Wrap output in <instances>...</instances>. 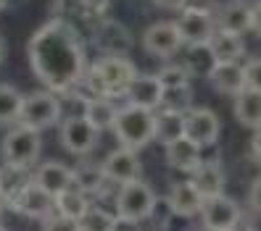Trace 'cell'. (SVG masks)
Segmentation results:
<instances>
[{
    "label": "cell",
    "instance_id": "1",
    "mask_svg": "<svg viewBox=\"0 0 261 231\" xmlns=\"http://www.w3.org/2000/svg\"><path fill=\"white\" fill-rule=\"evenodd\" d=\"M27 58L37 79L50 92L64 95L87 66L85 45L76 29L64 19H53L37 29L27 42Z\"/></svg>",
    "mask_w": 261,
    "mask_h": 231
},
{
    "label": "cell",
    "instance_id": "2",
    "mask_svg": "<svg viewBox=\"0 0 261 231\" xmlns=\"http://www.w3.org/2000/svg\"><path fill=\"white\" fill-rule=\"evenodd\" d=\"M111 129L116 134L119 145L140 150L148 142H153V111L127 103L124 108H116Z\"/></svg>",
    "mask_w": 261,
    "mask_h": 231
},
{
    "label": "cell",
    "instance_id": "3",
    "mask_svg": "<svg viewBox=\"0 0 261 231\" xmlns=\"http://www.w3.org/2000/svg\"><path fill=\"white\" fill-rule=\"evenodd\" d=\"M42 150L40 131L32 126L19 124L16 129H11L3 140V160L11 171H27L29 166H35Z\"/></svg>",
    "mask_w": 261,
    "mask_h": 231
},
{
    "label": "cell",
    "instance_id": "4",
    "mask_svg": "<svg viewBox=\"0 0 261 231\" xmlns=\"http://www.w3.org/2000/svg\"><path fill=\"white\" fill-rule=\"evenodd\" d=\"M3 203H8V208H13L21 215H29V218H45L48 213H53V194H48L40 184L32 179L19 181L16 187L3 189Z\"/></svg>",
    "mask_w": 261,
    "mask_h": 231
},
{
    "label": "cell",
    "instance_id": "5",
    "mask_svg": "<svg viewBox=\"0 0 261 231\" xmlns=\"http://www.w3.org/2000/svg\"><path fill=\"white\" fill-rule=\"evenodd\" d=\"M90 69H93V74L98 76V82H100V87L106 92V97L124 95L127 84L132 82V76L137 74L135 63H132L127 55H103Z\"/></svg>",
    "mask_w": 261,
    "mask_h": 231
},
{
    "label": "cell",
    "instance_id": "6",
    "mask_svg": "<svg viewBox=\"0 0 261 231\" xmlns=\"http://www.w3.org/2000/svg\"><path fill=\"white\" fill-rule=\"evenodd\" d=\"M61 118V100L56 97V92H35L21 100V111H19V124L32 126L37 131L53 126Z\"/></svg>",
    "mask_w": 261,
    "mask_h": 231
},
{
    "label": "cell",
    "instance_id": "7",
    "mask_svg": "<svg viewBox=\"0 0 261 231\" xmlns=\"http://www.w3.org/2000/svg\"><path fill=\"white\" fill-rule=\"evenodd\" d=\"M119 194H116V215L119 218H129V221H137L140 223L143 218H148L150 213V205L156 194L143 179H135V181H127V184H119Z\"/></svg>",
    "mask_w": 261,
    "mask_h": 231
},
{
    "label": "cell",
    "instance_id": "8",
    "mask_svg": "<svg viewBox=\"0 0 261 231\" xmlns=\"http://www.w3.org/2000/svg\"><path fill=\"white\" fill-rule=\"evenodd\" d=\"M222 121L211 108H185L182 111V134L201 147H211L219 140Z\"/></svg>",
    "mask_w": 261,
    "mask_h": 231
},
{
    "label": "cell",
    "instance_id": "9",
    "mask_svg": "<svg viewBox=\"0 0 261 231\" xmlns=\"http://www.w3.org/2000/svg\"><path fill=\"white\" fill-rule=\"evenodd\" d=\"M198 215H201V226L208 228V231H229V228H238L240 221H243L240 205L235 200L224 197V194L206 197Z\"/></svg>",
    "mask_w": 261,
    "mask_h": 231
},
{
    "label": "cell",
    "instance_id": "10",
    "mask_svg": "<svg viewBox=\"0 0 261 231\" xmlns=\"http://www.w3.org/2000/svg\"><path fill=\"white\" fill-rule=\"evenodd\" d=\"M177 32L182 37V45H203L217 29L214 13L208 8H198V6H185L179 8V19L174 21Z\"/></svg>",
    "mask_w": 261,
    "mask_h": 231
},
{
    "label": "cell",
    "instance_id": "11",
    "mask_svg": "<svg viewBox=\"0 0 261 231\" xmlns=\"http://www.w3.org/2000/svg\"><path fill=\"white\" fill-rule=\"evenodd\" d=\"M100 171H103L106 181L127 184V181H135L143 176V163L137 158V150L121 145L119 150H111L106 155V160L100 163Z\"/></svg>",
    "mask_w": 261,
    "mask_h": 231
},
{
    "label": "cell",
    "instance_id": "12",
    "mask_svg": "<svg viewBox=\"0 0 261 231\" xmlns=\"http://www.w3.org/2000/svg\"><path fill=\"white\" fill-rule=\"evenodd\" d=\"M98 129L85 116H69L61 124V145L74 155H87L98 145Z\"/></svg>",
    "mask_w": 261,
    "mask_h": 231
},
{
    "label": "cell",
    "instance_id": "13",
    "mask_svg": "<svg viewBox=\"0 0 261 231\" xmlns=\"http://www.w3.org/2000/svg\"><path fill=\"white\" fill-rule=\"evenodd\" d=\"M143 48L148 55L156 58H172L182 50V37L177 32L174 21H156L145 29L143 35Z\"/></svg>",
    "mask_w": 261,
    "mask_h": 231
},
{
    "label": "cell",
    "instance_id": "14",
    "mask_svg": "<svg viewBox=\"0 0 261 231\" xmlns=\"http://www.w3.org/2000/svg\"><path fill=\"white\" fill-rule=\"evenodd\" d=\"M214 21H217V29H222V32H232V35L256 32L258 29V11L248 3L235 0V3H227L214 16Z\"/></svg>",
    "mask_w": 261,
    "mask_h": 231
},
{
    "label": "cell",
    "instance_id": "15",
    "mask_svg": "<svg viewBox=\"0 0 261 231\" xmlns=\"http://www.w3.org/2000/svg\"><path fill=\"white\" fill-rule=\"evenodd\" d=\"M124 97L132 105L156 111V108L161 105V97H164V84L159 82L156 74H135L132 82L124 89Z\"/></svg>",
    "mask_w": 261,
    "mask_h": 231
},
{
    "label": "cell",
    "instance_id": "16",
    "mask_svg": "<svg viewBox=\"0 0 261 231\" xmlns=\"http://www.w3.org/2000/svg\"><path fill=\"white\" fill-rule=\"evenodd\" d=\"M190 174V184L195 187V192L201 194L203 200L206 197H214V194H224V184H227V176H224V166L219 160H203L198 163Z\"/></svg>",
    "mask_w": 261,
    "mask_h": 231
},
{
    "label": "cell",
    "instance_id": "17",
    "mask_svg": "<svg viewBox=\"0 0 261 231\" xmlns=\"http://www.w3.org/2000/svg\"><path fill=\"white\" fill-rule=\"evenodd\" d=\"M211 87L222 92V95H238L240 89H245V79H243V63L238 60H214L211 71L206 74Z\"/></svg>",
    "mask_w": 261,
    "mask_h": 231
},
{
    "label": "cell",
    "instance_id": "18",
    "mask_svg": "<svg viewBox=\"0 0 261 231\" xmlns=\"http://www.w3.org/2000/svg\"><path fill=\"white\" fill-rule=\"evenodd\" d=\"M164 155H166V163L172 168H177V171H193L203 158V147L195 145L193 140H188V137L182 134L177 140L164 145Z\"/></svg>",
    "mask_w": 261,
    "mask_h": 231
},
{
    "label": "cell",
    "instance_id": "19",
    "mask_svg": "<svg viewBox=\"0 0 261 231\" xmlns=\"http://www.w3.org/2000/svg\"><path fill=\"white\" fill-rule=\"evenodd\" d=\"M95 42L106 55H124L132 45V37L119 21H103L95 29Z\"/></svg>",
    "mask_w": 261,
    "mask_h": 231
},
{
    "label": "cell",
    "instance_id": "20",
    "mask_svg": "<svg viewBox=\"0 0 261 231\" xmlns=\"http://www.w3.org/2000/svg\"><path fill=\"white\" fill-rule=\"evenodd\" d=\"M235 118L245 129H258L261 126V92L253 87H245L235 95Z\"/></svg>",
    "mask_w": 261,
    "mask_h": 231
},
{
    "label": "cell",
    "instance_id": "21",
    "mask_svg": "<svg viewBox=\"0 0 261 231\" xmlns=\"http://www.w3.org/2000/svg\"><path fill=\"white\" fill-rule=\"evenodd\" d=\"M35 181H37L48 194L56 197L58 192H64L69 184H71V168L64 166L61 160H48V163H42V166L37 168Z\"/></svg>",
    "mask_w": 261,
    "mask_h": 231
},
{
    "label": "cell",
    "instance_id": "22",
    "mask_svg": "<svg viewBox=\"0 0 261 231\" xmlns=\"http://www.w3.org/2000/svg\"><path fill=\"white\" fill-rule=\"evenodd\" d=\"M208 50L214 55V60H240L245 55V42L243 35H232V32H222L214 29V35L208 37Z\"/></svg>",
    "mask_w": 261,
    "mask_h": 231
},
{
    "label": "cell",
    "instance_id": "23",
    "mask_svg": "<svg viewBox=\"0 0 261 231\" xmlns=\"http://www.w3.org/2000/svg\"><path fill=\"white\" fill-rule=\"evenodd\" d=\"M166 200H169V208H172V213L185 215V218H193V215H198V210H201V205H203V197L195 192V187H193L190 181L174 184Z\"/></svg>",
    "mask_w": 261,
    "mask_h": 231
},
{
    "label": "cell",
    "instance_id": "24",
    "mask_svg": "<svg viewBox=\"0 0 261 231\" xmlns=\"http://www.w3.org/2000/svg\"><path fill=\"white\" fill-rule=\"evenodd\" d=\"M182 137V111H172V108H156L153 111V140L166 145Z\"/></svg>",
    "mask_w": 261,
    "mask_h": 231
},
{
    "label": "cell",
    "instance_id": "25",
    "mask_svg": "<svg viewBox=\"0 0 261 231\" xmlns=\"http://www.w3.org/2000/svg\"><path fill=\"white\" fill-rule=\"evenodd\" d=\"M53 208L61 213V215H66V218H80V215L90 208V200L87 194L80 189V187H74V184H69V187L64 192H58L53 197Z\"/></svg>",
    "mask_w": 261,
    "mask_h": 231
},
{
    "label": "cell",
    "instance_id": "26",
    "mask_svg": "<svg viewBox=\"0 0 261 231\" xmlns=\"http://www.w3.org/2000/svg\"><path fill=\"white\" fill-rule=\"evenodd\" d=\"M71 184L80 187L87 197L90 194H98L106 184V176L100 171V166H93V163H80L76 168H71Z\"/></svg>",
    "mask_w": 261,
    "mask_h": 231
},
{
    "label": "cell",
    "instance_id": "27",
    "mask_svg": "<svg viewBox=\"0 0 261 231\" xmlns=\"http://www.w3.org/2000/svg\"><path fill=\"white\" fill-rule=\"evenodd\" d=\"M114 113H116V108H114L111 97H90V100H85V113H82V116H85L98 131L111 129Z\"/></svg>",
    "mask_w": 261,
    "mask_h": 231
},
{
    "label": "cell",
    "instance_id": "28",
    "mask_svg": "<svg viewBox=\"0 0 261 231\" xmlns=\"http://www.w3.org/2000/svg\"><path fill=\"white\" fill-rule=\"evenodd\" d=\"M114 213H106L95 205H90L80 218H76V231H114Z\"/></svg>",
    "mask_w": 261,
    "mask_h": 231
},
{
    "label": "cell",
    "instance_id": "29",
    "mask_svg": "<svg viewBox=\"0 0 261 231\" xmlns=\"http://www.w3.org/2000/svg\"><path fill=\"white\" fill-rule=\"evenodd\" d=\"M21 100H24V95L16 87L0 84V124H13V121H19Z\"/></svg>",
    "mask_w": 261,
    "mask_h": 231
},
{
    "label": "cell",
    "instance_id": "30",
    "mask_svg": "<svg viewBox=\"0 0 261 231\" xmlns=\"http://www.w3.org/2000/svg\"><path fill=\"white\" fill-rule=\"evenodd\" d=\"M188 69V74L193 76V74H208L211 71V66H214V55H211V50H208V45L203 42V45H190V50H188V58H185V63H182Z\"/></svg>",
    "mask_w": 261,
    "mask_h": 231
},
{
    "label": "cell",
    "instance_id": "31",
    "mask_svg": "<svg viewBox=\"0 0 261 231\" xmlns=\"http://www.w3.org/2000/svg\"><path fill=\"white\" fill-rule=\"evenodd\" d=\"M159 82L164 84V89H174V87H190V74L188 69L177 63V66H164L159 74Z\"/></svg>",
    "mask_w": 261,
    "mask_h": 231
},
{
    "label": "cell",
    "instance_id": "32",
    "mask_svg": "<svg viewBox=\"0 0 261 231\" xmlns=\"http://www.w3.org/2000/svg\"><path fill=\"white\" fill-rule=\"evenodd\" d=\"M42 221V228H48V231H76V221L74 218H66V215H61L58 210L48 213Z\"/></svg>",
    "mask_w": 261,
    "mask_h": 231
},
{
    "label": "cell",
    "instance_id": "33",
    "mask_svg": "<svg viewBox=\"0 0 261 231\" xmlns=\"http://www.w3.org/2000/svg\"><path fill=\"white\" fill-rule=\"evenodd\" d=\"M243 79H245V87L261 89V60L258 58H248L243 63Z\"/></svg>",
    "mask_w": 261,
    "mask_h": 231
},
{
    "label": "cell",
    "instance_id": "34",
    "mask_svg": "<svg viewBox=\"0 0 261 231\" xmlns=\"http://www.w3.org/2000/svg\"><path fill=\"white\" fill-rule=\"evenodd\" d=\"M80 3H82V8L93 11V13H103L106 8H109L111 0H80Z\"/></svg>",
    "mask_w": 261,
    "mask_h": 231
},
{
    "label": "cell",
    "instance_id": "35",
    "mask_svg": "<svg viewBox=\"0 0 261 231\" xmlns=\"http://www.w3.org/2000/svg\"><path fill=\"white\" fill-rule=\"evenodd\" d=\"M159 8H164V11H179V8H185L190 0H153Z\"/></svg>",
    "mask_w": 261,
    "mask_h": 231
},
{
    "label": "cell",
    "instance_id": "36",
    "mask_svg": "<svg viewBox=\"0 0 261 231\" xmlns=\"http://www.w3.org/2000/svg\"><path fill=\"white\" fill-rule=\"evenodd\" d=\"M3 58H6V45H3V40H0V63H3Z\"/></svg>",
    "mask_w": 261,
    "mask_h": 231
},
{
    "label": "cell",
    "instance_id": "37",
    "mask_svg": "<svg viewBox=\"0 0 261 231\" xmlns=\"http://www.w3.org/2000/svg\"><path fill=\"white\" fill-rule=\"evenodd\" d=\"M0 203H3V174H0Z\"/></svg>",
    "mask_w": 261,
    "mask_h": 231
},
{
    "label": "cell",
    "instance_id": "38",
    "mask_svg": "<svg viewBox=\"0 0 261 231\" xmlns=\"http://www.w3.org/2000/svg\"><path fill=\"white\" fill-rule=\"evenodd\" d=\"M8 8V0H0V11H6Z\"/></svg>",
    "mask_w": 261,
    "mask_h": 231
},
{
    "label": "cell",
    "instance_id": "39",
    "mask_svg": "<svg viewBox=\"0 0 261 231\" xmlns=\"http://www.w3.org/2000/svg\"><path fill=\"white\" fill-rule=\"evenodd\" d=\"M0 228H3V221H0Z\"/></svg>",
    "mask_w": 261,
    "mask_h": 231
}]
</instances>
